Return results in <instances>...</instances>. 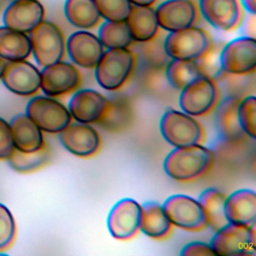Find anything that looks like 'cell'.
Here are the masks:
<instances>
[{"label": "cell", "instance_id": "6da1fadb", "mask_svg": "<svg viewBox=\"0 0 256 256\" xmlns=\"http://www.w3.org/2000/svg\"><path fill=\"white\" fill-rule=\"evenodd\" d=\"M214 163L213 151L202 145L174 147L165 157L163 169L171 179L190 183L206 176Z\"/></svg>", "mask_w": 256, "mask_h": 256}, {"label": "cell", "instance_id": "7a4b0ae2", "mask_svg": "<svg viewBox=\"0 0 256 256\" xmlns=\"http://www.w3.org/2000/svg\"><path fill=\"white\" fill-rule=\"evenodd\" d=\"M136 65V56L129 48L105 49L95 68L98 85L107 91H117L129 80Z\"/></svg>", "mask_w": 256, "mask_h": 256}, {"label": "cell", "instance_id": "3957f363", "mask_svg": "<svg viewBox=\"0 0 256 256\" xmlns=\"http://www.w3.org/2000/svg\"><path fill=\"white\" fill-rule=\"evenodd\" d=\"M159 130L163 139L173 147L202 144L205 138L203 126L195 117L173 108L162 114Z\"/></svg>", "mask_w": 256, "mask_h": 256}, {"label": "cell", "instance_id": "277c9868", "mask_svg": "<svg viewBox=\"0 0 256 256\" xmlns=\"http://www.w3.org/2000/svg\"><path fill=\"white\" fill-rule=\"evenodd\" d=\"M213 46L209 33L195 25L169 32L163 41L168 58L180 60H198Z\"/></svg>", "mask_w": 256, "mask_h": 256}, {"label": "cell", "instance_id": "5b68a950", "mask_svg": "<svg viewBox=\"0 0 256 256\" xmlns=\"http://www.w3.org/2000/svg\"><path fill=\"white\" fill-rule=\"evenodd\" d=\"M209 244L213 249L215 255H255V228L254 226L227 223L215 231Z\"/></svg>", "mask_w": 256, "mask_h": 256}, {"label": "cell", "instance_id": "8992f818", "mask_svg": "<svg viewBox=\"0 0 256 256\" xmlns=\"http://www.w3.org/2000/svg\"><path fill=\"white\" fill-rule=\"evenodd\" d=\"M31 53L38 65L44 67L64 59L66 38L53 22L43 20L30 32Z\"/></svg>", "mask_w": 256, "mask_h": 256}, {"label": "cell", "instance_id": "52a82bcc", "mask_svg": "<svg viewBox=\"0 0 256 256\" xmlns=\"http://www.w3.org/2000/svg\"><path fill=\"white\" fill-rule=\"evenodd\" d=\"M179 106L181 111L202 117L214 111L219 103L220 91L216 81L208 76H200L180 90Z\"/></svg>", "mask_w": 256, "mask_h": 256}, {"label": "cell", "instance_id": "ba28073f", "mask_svg": "<svg viewBox=\"0 0 256 256\" xmlns=\"http://www.w3.org/2000/svg\"><path fill=\"white\" fill-rule=\"evenodd\" d=\"M221 70L227 75L247 76L256 70V40L239 36L225 44L219 52Z\"/></svg>", "mask_w": 256, "mask_h": 256}, {"label": "cell", "instance_id": "9c48e42d", "mask_svg": "<svg viewBox=\"0 0 256 256\" xmlns=\"http://www.w3.org/2000/svg\"><path fill=\"white\" fill-rule=\"evenodd\" d=\"M171 224L187 232H200L208 227L206 213L198 201L189 195H170L162 204Z\"/></svg>", "mask_w": 256, "mask_h": 256}, {"label": "cell", "instance_id": "30bf717a", "mask_svg": "<svg viewBox=\"0 0 256 256\" xmlns=\"http://www.w3.org/2000/svg\"><path fill=\"white\" fill-rule=\"evenodd\" d=\"M26 115L44 132L59 134L71 122L68 108L56 98L33 97L26 106Z\"/></svg>", "mask_w": 256, "mask_h": 256}, {"label": "cell", "instance_id": "8fae6325", "mask_svg": "<svg viewBox=\"0 0 256 256\" xmlns=\"http://www.w3.org/2000/svg\"><path fill=\"white\" fill-rule=\"evenodd\" d=\"M82 84V75L75 64L59 61L40 71V89L49 97L58 98L74 93Z\"/></svg>", "mask_w": 256, "mask_h": 256}, {"label": "cell", "instance_id": "7c38bea8", "mask_svg": "<svg viewBox=\"0 0 256 256\" xmlns=\"http://www.w3.org/2000/svg\"><path fill=\"white\" fill-rule=\"evenodd\" d=\"M142 206L135 199L125 197L117 201L107 216V228L116 240L127 241L140 231Z\"/></svg>", "mask_w": 256, "mask_h": 256}, {"label": "cell", "instance_id": "4fadbf2b", "mask_svg": "<svg viewBox=\"0 0 256 256\" xmlns=\"http://www.w3.org/2000/svg\"><path fill=\"white\" fill-rule=\"evenodd\" d=\"M62 146L71 154L80 158L96 155L102 144L99 132L91 124L71 122L59 133Z\"/></svg>", "mask_w": 256, "mask_h": 256}, {"label": "cell", "instance_id": "5bb4252c", "mask_svg": "<svg viewBox=\"0 0 256 256\" xmlns=\"http://www.w3.org/2000/svg\"><path fill=\"white\" fill-rule=\"evenodd\" d=\"M109 105V99L94 89H78L68 103L73 120L85 124H97L101 121Z\"/></svg>", "mask_w": 256, "mask_h": 256}, {"label": "cell", "instance_id": "9a60e30c", "mask_svg": "<svg viewBox=\"0 0 256 256\" xmlns=\"http://www.w3.org/2000/svg\"><path fill=\"white\" fill-rule=\"evenodd\" d=\"M105 48L97 35L88 30H78L66 39V53L73 64L91 69L96 66Z\"/></svg>", "mask_w": 256, "mask_h": 256}, {"label": "cell", "instance_id": "2e32d148", "mask_svg": "<svg viewBox=\"0 0 256 256\" xmlns=\"http://www.w3.org/2000/svg\"><path fill=\"white\" fill-rule=\"evenodd\" d=\"M158 25L167 32L195 25L198 8L193 0H165L155 8Z\"/></svg>", "mask_w": 256, "mask_h": 256}, {"label": "cell", "instance_id": "e0dca14e", "mask_svg": "<svg viewBox=\"0 0 256 256\" xmlns=\"http://www.w3.org/2000/svg\"><path fill=\"white\" fill-rule=\"evenodd\" d=\"M1 78L6 88L19 96H32L40 89L39 69L25 60L6 63Z\"/></svg>", "mask_w": 256, "mask_h": 256}, {"label": "cell", "instance_id": "ac0fdd59", "mask_svg": "<svg viewBox=\"0 0 256 256\" xmlns=\"http://www.w3.org/2000/svg\"><path fill=\"white\" fill-rule=\"evenodd\" d=\"M202 17L213 28L228 32L240 24L242 11L238 0H199Z\"/></svg>", "mask_w": 256, "mask_h": 256}, {"label": "cell", "instance_id": "d6986e66", "mask_svg": "<svg viewBox=\"0 0 256 256\" xmlns=\"http://www.w3.org/2000/svg\"><path fill=\"white\" fill-rule=\"evenodd\" d=\"M45 10L38 0H15L6 8L3 22L13 30L30 33L44 20Z\"/></svg>", "mask_w": 256, "mask_h": 256}, {"label": "cell", "instance_id": "ffe728a7", "mask_svg": "<svg viewBox=\"0 0 256 256\" xmlns=\"http://www.w3.org/2000/svg\"><path fill=\"white\" fill-rule=\"evenodd\" d=\"M224 212L228 223L255 226L256 194L254 190L242 188L226 196Z\"/></svg>", "mask_w": 256, "mask_h": 256}, {"label": "cell", "instance_id": "44dd1931", "mask_svg": "<svg viewBox=\"0 0 256 256\" xmlns=\"http://www.w3.org/2000/svg\"><path fill=\"white\" fill-rule=\"evenodd\" d=\"M140 231L151 239L164 240L172 232L171 224L162 204L156 201H146L142 205Z\"/></svg>", "mask_w": 256, "mask_h": 256}, {"label": "cell", "instance_id": "7402d4cb", "mask_svg": "<svg viewBox=\"0 0 256 256\" xmlns=\"http://www.w3.org/2000/svg\"><path fill=\"white\" fill-rule=\"evenodd\" d=\"M126 23L134 42L152 41L159 30L155 8L152 6H134L130 10Z\"/></svg>", "mask_w": 256, "mask_h": 256}, {"label": "cell", "instance_id": "603a6c76", "mask_svg": "<svg viewBox=\"0 0 256 256\" xmlns=\"http://www.w3.org/2000/svg\"><path fill=\"white\" fill-rule=\"evenodd\" d=\"M10 128L14 147L19 151L33 152L45 144L42 130L26 114L14 117Z\"/></svg>", "mask_w": 256, "mask_h": 256}, {"label": "cell", "instance_id": "cb8c5ba5", "mask_svg": "<svg viewBox=\"0 0 256 256\" xmlns=\"http://www.w3.org/2000/svg\"><path fill=\"white\" fill-rule=\"evenodd\" d=\"M239 101L237 97H228L216 107V126L222 137L229 141H239L246 136L238 120Z\"/></svg>", "mask_w": 256, "mask_h": 256}, {"label": "cell", "instance_id": "d4e9b609", "mask_svg": "<svg viewBox=\"0 0 256 256\" xmlns=\"http://www.w3.org/2000/svg\"><path fill=\"white\" fill-rule=\"evenodd\" d=\"M134 121V110L128 99L124 97L109 100L105 115L99 126L112 133L123 132L131 127Z\"/></svg>", "mask_w": 256, "mask_h": 256}, {"label": "cell", "instance_id": "484cf974", "mask_svg": "<svg viewBox=\"0 0 256 256\" xmlns=\"http://www.w3.org/2000/svg\"><path fill=\"white\" fill-rule=\"evenodd\" d=\"M30 37L6 26L0 27V57L8 61L25 60L31 54Z\"/></svg>", "mask_w": 256, "mask_h": 256}, {"label": "cell", "instance_id": "4316f807", "mask_svg": "<svg viewBox=\"0 0 256 256\" xmlns=\"http://www.w3.org/2000/svg\"><path fill=\"white\" fill-rule=\"evenodd\" d=\"M64 14L70 24L82 30L95 28L101 20L93 0H65Z\"/></svg>", "mask_w": 256, "mask_h": 256}, {"label": "cell", "instance_id": "83f0119b", "mask_svg": "<svg viewBox=\"0 0 256 256\" xmlns=\"http://www.w3.org/2000/svg\"><path fill=\"white\" fill-rule=\"evenodd\" d=\"M165 72L168 83L178 90H182L194 80L203 76L197 60L170 59Z\"/></svg>", "mask_w": 256, "mask_h": 256}, {"label": "cell", "instance_id": "f1b7e54d", "mask_svg": "<svg viewBox=\"0 0 256 256\" xmlns=\"http://www.w3.org/2000/svg\"><path fill=\"white\" fill-rule=\"evenodd\" d=\"M225 200L226 195L214 187L203 190L198 197V201L206 213L208 226L215 231L228 223L224 212Z\"/></svg>", "mask_w": 256, "mask_h": 256}, {"label": "cell", "instance_id": "f546056e", "mask_svg": "<svg viewBox=\"0 0 256 256\" xmlns=\"http://www.w3.org/2000/svg\"><path fill=\"white\" fill-rule=\"evenodd\" d=\"M52 158V151L47 144L33 152H22L14 149L8 158L13 170L19 173H30L46 166Z\"/></svg>", "mask_w": 256, "mask_h": 256}, {"label": "cell", "instance_id": "4dcf8cb0", "mask_svg": "<svg viewBox=\"0 0 256 256\" xmlns=\"http://www.w3.org/2000/svg\"><path fill=\"white\" fill-rule=\"evenodd\" d=\"M97 36L105 49L129 48L134 42L126 21L105 20L100 25Z\"/></svg>", "mask_w": 256, "mask_h": 256}, {"label": "cell", "instance_id": "1f68e13d", "mask_svg": "<svg viewBox=\"0 0 256 256\" xmlns=\"http://www.w3.org/2000/svg\"><path fill=\"white\" fill-rule=\"evenodd\" d=\"M238 120L244 134L252 139L256 136V98L253 95L240 99Z\"/></svg>", "mask_w": 256, "mask_h": 256}, {"label": "cell", "instance_id": "d6a6232c", "mask_svg": "<svg viewBox=\"0 0 256 256\" xmlns=\"http://www.w3.org/2000/svg\"><path fill=\"white\" fill-rule=\"evenodd\" d=\"M101 18L108 21H125L132 4L129 0H93Z\"/></svg>", "mask_w": 256, "mask_h": 256}, {"label": "cell", "instance_id": "836d02e7", "mask_svg": "<svg viewBox=\"0 0 256 256\" xmlns=\"http://www.w3.org/2000/svg\"><path fill=\"white\" fill-rule=\"evenodd\" d=\"M15 222L9 209L0 203V251L7 249L15 237Z\"/></svg>", "mask_w": 256, "mask_h": 256}, {"label": "cell", "instance_id": "e575fe53", "mask_svg": "<svg viewBox=\"0 0 256 256\" xmlns=\"http://www.w3.org/2000/svg\"><path fill=\"white\" fill-rule=\"evenodd\" d=\"M14 149L10 124L0 117V160H8Z\"/></svg>", "mask_w": 256, "mask_h": 256}, {"label": "cell", "instance_id": "d590c367", "mask_svg": "<svg viewBox=\"0 0 256 256\" xmlns=\"http://www.w3.org/2000/svg\"><path fill=\"white\" fill-rule=\"evenodd\" d=\"M181 256H210L215 255L210 244L200 241L189 242L180 251Z\"/></svg>", "mask_w": 256, "mask_h": 256}, {"label": "cell", "instance_id": "8d00e7d4", "mask_svg": "<svg viewBox=\"0 0 256 256\" xmlns=\"http://www.w3.org/2000/svg\"><path fill=\"white\" fill-rule=\"evenodd\" d=\"M242 7L251 15L256 14V0H240Z\"/></svg>", "mask_w": 256, "mask_h": 256}, {"label": "cell", "instance_id": "74e56055", "mask_svg": "<svg viewBox=\"0 0 256 256\" xmlns=\"http://www.w3.org/2000/svg\"><path fill=\"white\" fill-rule=\"evenodd\" d=\"M134 6H152L156 0H129Z\"/></svg>", "mask_w": 256, "mask_h": 256}, {"label": "cell", "instance_id": "f35d334b", "mask_svg": "<svg viewBox=\"0 0 256 256\" xmlns=\"http://www.w3.org/2000/svg\"><path fill=\"white\" fill-rule=\"evenodd\" d=\"M5 61H4V59H2L1 57H0V79H1V77H2V73H3V70H4V68H5Z\"/></svg>", "mask_w": 256, "mask_h": 256}, {"label": "cell", "instance_id": "ab89813d", "mask_svg": "<svg viewBox=\"0 0 256 256\" xmlns=\"http://www.w3.org/2000/svg\"><path fill=\"white\" fill-rule=\"evenodd\" d=\"M4 4H5V0H0V11H1V9L3 8Z\"/></svg>", "mask_w": 256, "mask_h": 256}, {"label": "cell", "instance_id": "60d3db41", "mask_svg": "<svg viewBox=\"0 0 256 256\" xmlns=\"http://www.w3.org/2000/svg\"><path fill=\"white\" fill-rule=\"evenodd\" d=\"M11 1H15V0H11Z\"/></svg>", "mask_w": 256, "mask_h": 256}]
</instances>
